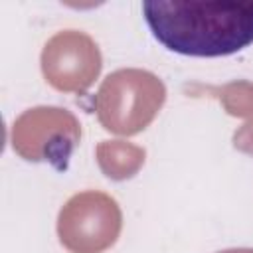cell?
Masks as SVG:
<instances>
[{
	"label": "cell",
	"instance_id": "7",
	"mask_svg": "<svg viewBox=\"0 0 253 253\" xmlns=\"http://www.w3.org/2000/svg\"><path fill=\"white\" fill-rule=\"evenodd\" d=\"M206 93L217 97L223 109L231 117L251 119L253 117V83L247 79H235L219 87H204Z\"/></svg>",
	"mask_w": 253,
	"mask_h": 253
},
{
	"label": "cell",
	"instance_id": "3",
	"mask_svg": "<svg viewBox=\"0 0 253 253\" xmlns=\"http://www.w3.org/2000/svg\"><path fill=\"white\" fill-rule=\"evenodd\" d=\"M79 140V119L69 109L57 105L30 107L10 126V144L16 154L30 162H47L57 170L69 166Z\"/></svg>",
	"mask_w": 253,
	"mask_h": 253
},
{
	"label": "cell",
	"instance_id": "8",
	"mask_svg": "<svg viewBox=\"0 0 253 253\" xmlns=\"http://www.w3.org/2000/svg\"><path fill=\"white\" fill-rule=\"evenodd\" d=\"M233 144H235V148H239L247 154H253V117L247 119L245 125L235 130Z\"/></svg>",
	"mask_w": 253,
	"mask_h": 253
},
{
	"label": "cell",
	"instance_id": "9",
	"mask_svg": "<svg viewBox=\"0 0 253 253\" xmlns=\"http://www.w3.org/2000/svg\"><path fill=\"white\" fill-rule=\"evenodd\" d=\"M217 253H253V247H231V249H221Z\"/></svg>",
	"mask_w": 253,
	"mask_h": 253
},
{
	"label": "cell",
	"instance_id": "1",
	"mask_svg": "<svg viewBox=\"0 0 253 253\" xmlns=\"http://www.w3.org/2000/svg\"><path fill=\"white\" fill-rule=\"evenodd\" d=\"M154 38L186 55H229L253 42V0H146Z\"/></svg>",
	"mask_w": 253,
	"mask_h": 253
},
{
	"label": "cell",
	"instance_id": "5",
	"mask_svg": "<svg viewBox=\"0 0 253 253\" xmlns=\"http://www.w3.org/2000/svg\"><path fill=\"white\" fill-rule=\"evenodd\" d=\"M40 65L45 81L63 93H85L101 73L103 55L83 30H59L42 47Z\"/></svg>",
	"mask_w": 253,
	"mask_h": 253
},
{
	"label": "cell",
	"instance_id": "4",
	"mask_svg": "<svg viewBox=\"0 0 253 253\" xmlns=\"http://www.w3.org/2000/svg\"><path fill=\"white\" fill-rule=\"evenodd\" d=\"M121 227V206L99 190L73 194L57 213V237L71 253H103L115 245Z\"/></svg>",
	"mask_w": 253,
	"mask_h": 253
},
{
	"label": "cell",
	"instance_id": "6",
	"mask_svg": "<svg viewBox=\"0 0 253 253\" xmlns=\"http://www.w3.org/2000/svg\"><path fill=\"white\" fill-rule=\"evenodd\" d=\"M97 164L101 172L111 180H128L132 178L146 160V150L134 142L113 138L101 140L95 148Z\"/></svg>",
	"mask_w": 253,
	"mask_h": 253
},
{
	"label": "cell",
	"instance_id": "2",
	"mask_svg": "<svg viewBox=\"0 0 253 253\" xmlns=\"http://www.w3.org/2000/svg\"><path fill=\"white\" fill-rule=\"evenodd\" d=\"M166 101L164 81L148 69L111 71L95 95V111L105 130L130 136L144 130Z\"/></svg>",
	"mask_w": 253,
	"mask_h": 253
}]
</instances>
